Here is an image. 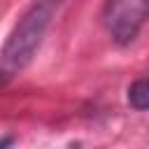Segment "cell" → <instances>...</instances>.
<instances>
[{
	"label": "cell",
	"instance_id": "1",
	"mask_svg": "<svg viewBox=\"0 0 149 149\" xmlns=\"http://www.w3.org/2000/svg\"><path fill=\"white\" fill-rule=\"evenodd\" d=\"M63 2L65 0H35L16 21L5 47L0 49V86L12 81L30 65L47 35V28L54 21V14Z\"/></svg>",
	"mask_w": 149,
	"mask_h": 149
},
{
	"label": "cell",
	"instance_id": "2",
	"mask_svg": "<svg viewBox=\"0 0 149 149\" xmlns=\"http://www.w3.org/2000/svg\"><path fill=\"white\" fill-rule=\"evenodd\" d=\"M147 19V0H107L102 21L112 40L121 47L137 40Z\"/></svg>",
	"mask_w": 149,
	"mask_h": 149
},
{
	"label": "cell",
	"instance_id": "3",
	"mask_svg": "<svg viewBox=\"0 0 149 149\" xmlns=\"http://www.w3.org/2000/svg\"><path fill=\"white\" fill-rule=\"evenodd\" d=\"M128 102L137 112H144L149 107V88H147V79L144 77L130 84V88H128Z\"/></svg>",
	"mask_w": 149,
	"mask_h": 149
}]
</instances>
